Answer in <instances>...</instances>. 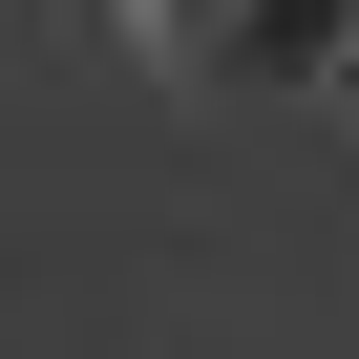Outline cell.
Instances as JSON below:
<instances>
[{
  "label": "cell",
  "instance_id": "obj_1",
  "mask_svg": "<svg viewBox=\"0 0 359 359\" xmlns=\"http://www.w3.org/2000/svg\"><path fill=\"white\" fill-rule=\"evenodd\" d=\"M127 43H148L169 85L254 106V85H338V64H359V0H127Z\"/></svg>",
  "mask_w": 359,
  "mask_h": 359
},
{
  "label": "cell",
  "instance_id": "obj_2",
  "mask_svg": "<svg viewBox=\"0 0 359 359\" xmlns=\"http://www.w3.org/2000/svg\"><path fill=\"white\" fill-rule=\"evenodd\" d=\"M338 106H359V64H338Z\"/></svg>",
  "mask_w": 359,
  "mask_h": 359
}]
</instances>
